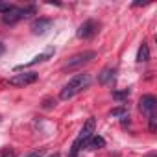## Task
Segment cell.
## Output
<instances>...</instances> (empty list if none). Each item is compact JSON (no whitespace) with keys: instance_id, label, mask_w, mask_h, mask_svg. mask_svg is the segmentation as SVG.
Masks as SVG:
<instances>
[{"instance_id":"obj_1","label":"cell","mask_w":157,"mask_h":157,"mask_svg":"<svg viewBox=\"0 0 157 157\" xmlns=\"http://www.w3.org/2000/svg\"><path fill=\"white\" fill-rule=\"evenodd\" d=\"M89 85H91V76H89V74H78V76H74L72 80L61 89L59 98H61V100H70V98H74L78 93H82L83 89H87Z\"/></svg>"},{"instance_id":"obj_2","label":"cell","mask_w":157,"mask_h":157,"mask_svg":"<svg viewBox=\"0 0 157 157\" xmlns=\"http://www.w3.org/2000/svg\"><path fill=\"white\" fill-rule=\"evenodd\" d=\"M32 15H35V6H24V8L15 6L10 13L2 15V21H4V24H15V22L22 21V19H28Z\"/></svg>"},{"instance_id":"obj_3","label":"cell","mask_w":157,"mask_h":157,"mask_svg":"<svg viewBox=\"0 0 157 157\" xmlns=\"http://www.w3.org/2000/svg\"><path fill=\"white\" fill-rule=\"evenodd\" d=\"M37 80H39L37 72H24V74H15L10 80V85H13V87H26V85L35 83Z\"/></svg>"},{"instance_id":"obj_4","label":"cell","mask_w":157,"mask_h":157,"mask_svg":"<svg viewBox=\"0 0 157 157\" xmlns=\"http://www.w3.org/2000/svg\"><path fill=\"white\" fill-rule=\"evenodd\" d=\"M94 57H96V52H93V50H85V52H82V54L72 56V57L68 59V63L65 65V68H76V67H82V65L93 61Z\"/></svg>"},{"instance_id":"obj_5","label":"cell","mask_w":157,"mask_h":157,"mask_svg":"<svg viewBox=\"0 0 157 157\" xmlns=\"http://www.w3.org/2000/svg\"><path fill=\"white\" fill-rule=\"evenodd\" d=\"M98 22L96 21H85L80 28H78V32H76V35L80 37V39H91V37H94L96 33H98Z\"/></svg>"},{"instance_id":"obj_6","label":"cell","mask_w":157,"mask_h":157,"mask_svg":"<svg viewBox=\"0 0 157 157\" xmlns=\"http://www.w3.org/2000/svg\"><path fill=\"white\" fill-rule=\"evenodd\" d=\"M52 26H54V21H52V19H35V21L32 22L30 30H32L35 35H43V33H46Z\"/></svg>"},{"instance_id":"obj_7","label":"cell","mask_w":157,"mask_h":157,"mask_svg":"<svg viewBox=\"0 0 157 157\" xmlns=\"http://www.w3.org/2000/svg\"><path fill=\"white\" fill-rule=\"evenodd\" d=\"M155 104H157V100H155V96L153 94H144L140 100H139V109L144 113V115H151L153 113V109H155Z\"/></svg>"},{"instance_id":"obj_8","label":"cell","mask_w":157,"mask_h":157,"mask_svg":"<svg viewBox=\"0 0 157 157\" xmlns=\"http://www.w3.org/2000/svg\"><path fill=\"white\" fill-rule=\"evenodd\" d=\"M54 52H56V50H52V48H50L48 52H44V54H39V56H35V57H33L32 61H28V63H24V65H17V67H15V70H24V68H28V67H32V65H35V63L46 61V59H48V57H50V56H52Z\"/></svg>"},{"instance_id":"obj_9","label":"cell","mask_w":157,"mask_h":157,"mask_svg":"<svg viewBox=\"0 0 157 157\" xmlns=\"http://www.w3.org/2000/svg\"><path fill=\"white\" fill-rule=\"evenodd\" d=\"M113 80H115V68L113 67H105L98 76V83H102V85H107Z\"/></svg>"},{"instance_id":"obj_10","label":"cell","mask_w":157,"mask_h":157,"mask_svg":"<svg viewBox=\"0 0 157 157\" xmlns=\"http://www.w3.org/2000/svg\"><path fill=\"white\" fill-rule=\"evenodd\" d=\"M104 146H105V139L100 137V135H93V137L85 142L83 148H87V150H98V148H104Z\"/></svg>"},{"instance_id":"obj_11","label":"cell","mask_w":157,"mask_h":157,"mask_svg":"<svg viewBox=\"0 0 157 157\" xmlns=\"http://www.w3.org/2000/svg\"><path fill=\"white\" fill-rule=\"evenodd\" d=\"M148 59H150V48H148L146 43H142L139 46V52H137V61L139 63H146Z\"/></svg>"},{"instance_id":"obj_12","label":"cell","mask_w":157,"mask_h":157,"mask_svg":"<svg viewBox=\"0 0 157 157\" xmlns=\"http://www.w3.org/2000/svg\"><path fill=\"white\" fill-rule=\"evenodd\" d=\"M128 96H129V91H128V89H126V91H115V93H113V98L118 100V102H124Z\"/></svg>"},{"instance_id":"obj_13","label":"cell","mask_w":157,"mask_h":157,"mask_svg":"<svg viewBox=\"0 0 157 157\" xmlns=\"http://www.w3.org/2000/svg\"><path fill=\"white\" fill-rule=\"evenodd\" d=\"M126 115H129L126 107H117V109L111 111V117H120V118H122V117H126Z\"/></svg>"},{"instance_id":"obj_14","label":"cell","mask_w":157,"mask_h":157,"mask_svg":"<svg viewBox=\"0 0 157 157\" xmlns=\"http://www.w3.org/2000/svg\"><path fill=\"white\" fill-rule=\"evenodd\" d=\"M13 8H15V6H13V4H10V2H0V13H2V15L10 13Z\"/></svg>"},{"instance_id":"obj_15","label":"cell","mask_w":157,"mask_h":157,"mask_svg":"<svg viewBox=\"0 0 157 157\" xmlns=\"http://www.w3.org/2000/svg\"><path fill=\"white\" fill-rule=\"evenodd\" d=\"M148 120H150V131L155 133V129H157V117H155V113H151L148 117Z\"/></svg>"},{"instance_id":"obj_16","label":"cell","mask_w":157,"mask_h":157,"mask_svg":"<svg viewBox=\"0 0 157 157\" xmlns=\"http://www.w3.org/2000/svg\"><path fill=\"white\" fill-rule=\"evenodd\" d=\"M0 157H15V150H11V148H6V150H2V151H0Z\"/></svg>"},{"instance_id":"obj_17","label":"cell","mask_w":157,"mask_h":157,"mask_svg":"<svg viewBox=\"0 0 157 157\" xmlns=\"http://www.w3.org/2000/svg\"><path fill=\"white\" fill-rule=\"evenodd\" d=\"M44 155V151L43 150H35V151H30V153H26L24 157H43Z\"/></svg>"},{"instance_id":"obj_18","label":"cell","mask_w":157,"mask_h":157,"mask_svg":"<svg viewBox=\"0 0 157 157\" xmlns=\"http://www.w3.org/2000/svg\"><path fill=\"white\" fill-rule=\"evenodd\" d=\"M4 52V46H2V43H0V54H2Z\"/></svg>"},{"instance_id":"obj_19","label":"cell","mask_w":157,"mask_h":157,"mask_svg":"<svg viewBox=\"0 0 157 157\" xmlns=\"http://www.w3.org/2000/svg\"><path fill=\"white\" fill-rule=\"evenodd\" d=\"M48 157H59V153H52V155H48Z\"/></svg>"},{"instance_id":"obj_20","label":"cell","mask_w":157,"mask_h":157,"mask_svg":"<svg viewBox=\"0 0 157 157\" xmlns=\"http://www.w3.org/2000/svg\"><path fill=\"white\" fill-rule=\"evenodd\" d=\"M150 157H155V153H151V155H150Z\"/></svg>"}]
</instances>
